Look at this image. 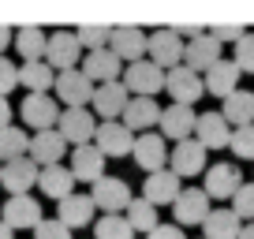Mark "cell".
I'll use <instances>...</instances> for the list:
<instances>
[{
  "label": "cell",
  "mask_w": 254,
  "mask_h": 239,
  "mask_svg": "<svg viewBox=\"0 0 254 239\" xmlns=\"http://www.w3.org/2000/svg\"><path fill=\"white\" fill-rule=\"evenodd\" d=\"M168 172H172L176 179L202 176V172H206V150H202L194 138H183V142H176V150L168 153Z\"/></svg>",
  "instance_id": "9c48e42d"
},
{
  "label": "cell",
  "mask_w": 254,
  "mask_h": 239,
  "mask_svg": "<svg viewBox=\"0 0 254 239\" xmlns=\"http://www.w3.org/2000/svg\"><path fill=\"white\" fill-rule=\"evenodd\" d=\"M97 131V120L90 109H60V120H56V135L71 146H90Z\"/></svg>",
  "instance_id": "7a4b0ae2"
},
{
  "label": "cell",
  "mask_w": 254,
  "mask_h": 239,
  "mask_svg": "<svg viewBox=\"0 0 254 239\" xmlns=\"http://www.w3.org/2000/svg\"><path fill=\"white\" fill-rule=\"evenodd\" d=\"M53 82H56V71L45 60H34V64L19 67V86H26V94H49Z\"/></svg>",
  "instance_id": "1f68e13d"
},
{
  "label": "cell",
  "mask_w": 254,
  "mask_h": 239,
  "mask_svg": "<svg viewBox=\"0 0 254 239\" xmlns=\"http://www.w3.org/2000/svg\"><path fill=\"white\" fill-rule=\"evenodd\" d=\"M94 239H135V232H131L127 217L105 213V217H97V224H94Z\"/></svg>",
  "instance_id": "e575fe53"
},
{
  "label": "cell",
  "mask_w": 254,
  "mask_h": 239,
  "mask_svg": "<svg viewBox=\"0 0 254 239\" xmlns=\"http://www.w3.org/2000/svg\"><path fill=\"white\" fill-rule=\"evenodd\" d=\"M120 82L127 86V94H135V97H157L165 90V71L157 64H150V60H138V64H127Z\"/></svg>",
  "instance_id": "3957f363"
},
{
  "label": "cell",
  "mask_w": 254,
  "mask_h": 239,
  "mask_svg": "<svg viewBox=\"0 0 254 239\" xmlns=\"http://www.w3.org/2000/svg\"><path fill=\"white\" fill-rule=\"evenodd\" d=\"M251 183H254V179H251Z\"/></svg>",
  "instance_id": "681fc988"
},
{
  "label": "cell",
  "mask_w": 254,
  "mask_h": 239,
  "mask_svg": "<svg viewBox=\"0 0 254 239\" xmlns=\"http://www.w3.org/2000/svg\"><path fill=\"white\" fill-rule=\"evenodd\" d=\"M0 239H15V232H11L8 224H4V221H0Z\"/></svg>",
  "instance_id": "c3c4849f"
},
{
  "label": "cell",
  "mask_w": 254,
  "mask_h": 239,
  "mask_svg": "<svg viewBox=\"0 0 254 239\" xmlns=\"http://www.w3.org/2000/svg\"><path fill=\"white\" fill-rule=\"evenodd\" d=\"M124 213H127L131 232H146V236H150V232L157 228V209H153L146 198H131V206H127Z\"/></svg>",
  "instance_id": "836d02e7"
},
{
  "label": "cell",
  "mask_w": 254,
  "mask_h": 239,
  "mask_svg": "<svg viewBox=\"0 0 254 239\" xmlns=\"http://www.w3.org/2000/svg\"><path fill=\"white\" fill-rule=\"evenodd\" d=\"M38 172L41 168L34 165L30 157H15L8 165H0V187L11 194H30V187H38Z\"/></svg>",
  "instance_id": "4fadbf2b"
},
{
  "label": "cell",
  "mask_w": 254,
  "mask_h": 239,
  "mask_svg": "<svg viewBox=\"0 0 254 239\" xmlns=\"http://www.w3.org/2000/svg\"><path fill=\"white\" fill-rule=\"evenodd\" d=\"M45 45H49V34L41 26H19L15 30V49L23 56V64H34V60H45Z\"/></svg>",
  "instance_id": "4dcf8cb0"
},
{
  "label": "cell",
  "mask_w": 254,
  "mask_h": 239,
  "mask_svg": "<svg viewBox=\"0 0 254 239\" xmlns=\"http://www.w3.org/2000/svg\"><path fill=\"white\" fill-rule=\"evenodd\" d=\"M228 150L236 153L239 161H254V123H247V127H232Z\"/></svg>",
  "instance_id": "8d00e7d4"
},
{
  "label": "cell",
  "mask_w": 254,
  "mask_h": 239,
  "mask_svg": "<svg viewBox=\"0 0 254 239\" xmlns=\"http://www.w3.org/2000/svg\"><path fill=\"white\" fill-rule=\"evenodd\" d=\"M243 34H247V26H239V23H217V26H209V38H217L221 45H224V41H232V45H236Z\"/></svg>",
  "instance_id": "b9f144b4"
},
{
  "label": "cell",
  "mask_w": 254,
  "mask_h": 239,
  "mask_svg": "<svg viewBox=\"0 0 254 239\" xmlns=\"http://www.w3.org/2000/svg\"><path fill=\"white\" fill-rule=\"evenodd\" d=\"M221 60V41L209 38V30H202L198 38H190L187 45H183V67H190V71H209V67Z\"/></svg>",
  "instance_id": "e0dca14e"
},
{
  "label": "cell",
  "mask_w": 254,
  "mask_h": 239,
  "mask_svg": "<svg viewBox=\"0 0 254 239\" xmlns=\"http://www.w3.org/2000/svg\"><path fill=\"white\" fill-rule=\"evenodd\" d=\"M194 120H198V112L190 109V105H168V109H161V131H165L168 138H176V142H183V138L194 135Z\"/></svg>",
  "instance_id": "484cf974"
},
{
  "label": "cell",
  "mask_w": 254,
  "mask_h": 239,
  "mask_svg": "<svg viewBox=\"0 0 254 239\" xmlns=\"http://www.w3.org/2000/svg\"><path fill=\"white\" fill-rule=\"evenodd\" d=\"M19 86V67L11 64L8 56H0V97H8Z\"/></svg>",
  "instance_id": "60d3db41"
},
{
  "label": "cell",
  "mask_w": 254,
  "mask_h": 239,
  "mask_svg": "<svg viewBox=\"0 0 254 239\" xmlns=\"http://www.w3.org/2000/svg\"><path fill=\"white\" fill-rule=\"evenodd\" d=\"M30 161L38 168H53V165H64V153H67V142H64L60 135H56V127L53 131H34V138H30Z\"/></svg>",
  "instance_id": "7402d4cb"
},
{
  "label": "cell",
  "mask_w": 254,
  "mask_h": 239,
  "mask_svg": "<svg viewBox=\"0 0 254 239\" xmlns=\"http://www.w3.org/2000/svg\"><path fill=\"white\" fill-rule=\"evenodd\" d=\"M146 60L157 64L161 71H172L183 64V38L172 26H157L153 34H146Z\"/></svg>",
  "instance_id": "6da1fadb"
},
{
  "label": "cell",
  "mask_w": 254,
  "mask_h": 239,
  "mask_svg": "<svg viewBox=\"0 0 254 239\" xmlns=\"http://www.w3.org/2000/svg\"><path fill=\"white\" fill-rule=\"evenodd\" d=\"M0 217H4V224H8L11 232H19V228H38L41 206H38V198H30V194H11V198H4Z\"/></svg>",
  "instance_id": "d6986e66"
},
{
  "label": "cell",
  "mask_w": 254,
  "mask_h": 239,
  "mask_svg": "<svg viewBox=\"0 0 254 239\" xmlns=\"http://www.w3.org/2000/svg\"><path fill=\"white\" fill-rule=\"evenodd\" d=\"M165 90L168 97H172V105H194L202 94H206V86H202V75L190 71V67H172V71H165Z\"/></svg>",
  "instance_id": "30bf717a"
},
{
  "label": "cell",
  "mask_w": 254,
  "mask_h": 239,
  "mask_svg": "<svg viewBox=\"0 0 254 239\" xmlns=\"http://www.w3.org/2000/svg\"><path fill=\"white\" fill-rule=\"evenodd\" d=\"M79 71L86 75L94 86H105V82H120L124 64H120L109 49H97V53H86V56H82V67H79Z\"/></svg>",
  "instance_id": "ffe728a7"
},
{
  "label": "cell",
  "mask_w": 254,
  "mask_h": 239,
  "mask_svg": "<svg viewBox=\"0 0 254 239\" xmlns=\"http://www.w3.org/2000/svg\"><path fill=\"white\" fill-rule=\"evenodd\" d=\"M56 90V101H64V109H86L94 101V82L75 67V71H60L53 82Z\"/></svg>",
  "instance_id": "52a82bcc"
},
{
  "label": "cell",
  "mask_w": 254,
  "mask_h": 239,
  "mask_svg": "<svg viewBox=\"0 0 254 239\" xmlns=\"http://www.w3.org/2000/svg\"><path fill=\"white\" fill-rule=\"evenodd\" d=\"M131 157H135V165L146 168V176H150V172L168 168V146H165V138H161L157 131H146V135H135Z\"/></svg>",
  "instance_id": "5bb4252c"
},
{
  "label": "cell",
  "mask_w": 254,
  "mask_h": 239,
  "mask_svg": "<svg viewBox=\"0 0 254 239\" xmlns=\"http://www.w3.org/2000/svg\"><path fill=\"white\" fill-rule=\"evenodd\" d=\"M239 239H254V224H243V228H239Z\"/></svg>",
  "instance_id": "7dc6e473"
},
{
  "label": "cell",
  "mask_w": 254,
  "mask_h": 239,
  "mask_svg": "<svg viewBox=\"0 0 254 239\" xmlns=\"http://www.w3.org/2000/svg\"><path fill=\"white\" fill-rule=\"evenodd\" d=\"M101 116V123L109 120H120L127 109V86L124 82H105V86H94V101H90Z\"/></svg>",
  "instance_id": "cb8c5ba5"
},
{
  "label": "cell",
  "mask_w": 254,
  "mask_h": 239,
  "mask_svg": "<svg viewBox=\"0 0 254 239\" xmlns=\"http://www.w3.org/2000/svg\"><path fill=\"white\" fill-rule=\"evenodd\" d=\"M82 60V45L75 41V30H56L45 45V64L53 67L56 75L60 71H75Z\"/></svg>",
  "instance_id": "277c9868"
},
{
  "label": "cell",
  "mask_w": 254,
  "mask_h": 239,
  "mask_svg": "<svg viewBox=\"0 0 254 239\" xmlns=\"http://www.w3.org/2000/svg\"><path fill=\"white\" fill-rule=\"evenodd\" d=\"M202 86H206V94H213V97H221V101H224L228 94H236V90H239V67L221 56V60L202 75Z\"/></svg>",
  "instance_id": "4316f807"
},
{
  "label": "cell",
  "mask_w": 254,
  "mask_h": 239,
  "mask_svg": "<svg viewBox=\"0 0 254 239\" xmlns=\"http://www.w3.org/2000/svg\"><path fill=\"white\" fill-rule=\"evenodd\" d=\"M56 221L67 232L86 228V224L94 221V202H90V194H67L64 202H56Z\"/></svg>",
  "instance_id": "d4e9b609"
},
{
  "label": "cell",
  "mask_w": 254,
  "mask_h": 239,
  "mask_svg": "<svg viewBox=\"0 0 254 239\" xmlns=\"http://www.w3.org/2000/svg\"><path fill=\"white\" fill-rule=\"evenodd\" d=\"M26 150H30V135L23 127H0V165L26 157Z\"/></svg>",
  "instance_id": "d6a6232c"
},
{
  "label": "cell",
  "mask_w": 254,
  "mask_h": 239,
  "mask_svg": "<svg viewBox=\"0 0 254 239\" xmlns=\"http://www.w3.org/2000/svg\"><path fill=\"white\" fill-rule=\"evenodd\" d=\"M209 198H206V191L202 187H183L180 191V198L172 202V217H176V224H202L209 217Z\"/></svg>",
  "instance_id": "ac0fdd59"
},
{
  "label": "cell",
  "mask_w": 254,
  "mask_h": 239,
  "mask_svg": "<svg viewBox=\"0 0 254 239\" xmlns=\"http://www.w3.org/2000/svg\"><path fill=\"white\" fill-rule=\"evenodd\" d=\"M176 34H180V38H198L202 34V26H194V23H180V26H172Z\"/></svg>",
  "instance_id": "ee69618b"
},
{
  "label": "cell",
  "mask_w": 254,
  "mask_h": 239,
  "mask_svg": "<svg viewBox=\"0 0 254 239\" xmlns=\"http://www.w3.org/2000/svg\"><path fill=\"white\" fill-rule=\"evenodd\" d=\"M38 187H41V194L64 202L67 194H75V176H71V168H67V165L41 168V172H38Z\"/></svg>",
  "instance_id": "83f0119b"
},
{
  "label": "cell",
  "mask_w": 254,
  "mask_h": 239,
  "mask_svg": "<svg viewBox=\"0 0 254 239\" xmlns=\"http://www.w3.org/2000/svg\"><path fill=\"white\" fill-rule=\"evenodd\" d=\"M239 228H243L239 217L232 213V209L217 206V209H209V217L202 221V232H206L202 239H239Z\"/></svg>",
  "instance_id": "f546056e"
},
{
  "label": "cell",
  "mask_w": 254,
  "mask_h": 239,
  "mask_svg": "<svg viewBox=\"0 0 254 239\" xmlns=\"http://www.w3.org/2000/svg\"><path fill=\"white\" fill-rule=\"evenodd\" d=\"M34 239H71V232L64 228V224L56 221V217H49V221L41 217V221H38V228H34Z\"/></svg>",
  "instance_id": "ab89813d"
},
{
  "label": "cell",
  "mask_w": 254,
  "mask_h": 239,
  "mask_svg": "<svg viewBox=\"0 0 254 239\" xmlns=\"http://www.w3.org/2000/svg\"><path fill=\"white\" fill-rule=\"evenodd\" d=\"M232 213L239 217V224H254V183H239V191L232 194Z\"/></svg>",
  "instance_id": "74e56055"
},
{
  "label": "cell",
  "mask_w": 254,
  "mask_h": 239,
  "mask_svg": "<svg viewBox=\"0 0 254 239\" xmlns=\"http://www.w3.org/2000/svg\"><path fill=\"white\" fill-rule=\"evenodd\" d=\"M206 179H202V191H206L209 202H221V198H232V194L239 191V183H243V176H239V165H232V161H217V165H206Z\"/></svg>",
  "instance_id": "8992f818"
},
{
  "label": "cell",
  "mask_w": 254,
  "mask_h": 239,
  "mask_svg": "<svg viewBox=\"0 0 254 239\" xmlns=\"http://www.w3.org/2000/svg\"><path fill=\"white\" fill-rule=\"evenodd\" d=\"M90 202H94V209H105V213H124L131 206V187L120 176H101L97 183H90Z\"/></svg>",
  "instance_id": "5b68a950"
},
{
  "label": "cell",
  "mask_w": 254,
  "mask_h": 239,
  "mask_svg": "<svg viewBox=\"0 0 254 239\" xmlns=\"http://www.w3.org/2000/svg\"><path fill=\"white\" fill-rule=\"evenodd\" d=\"M221 116L228 120V127H247V123H254V94H251V90H236V94H228V97H224Z\"/></svg>",
  "instance_id": "f1b7e54d"
},
{
  "label": "cell",
  "mask_w": 254,
  "mask_h": 239,
  "mask_svg": "<svg viewBox=\"0 0 254 239\" xmlns=\"http://www.w3.org/2000/svg\"><path fill=\"white\" fill-rule=\"evenodd\" d=\"M180 191H183V179H176L168 168L150 172V176H146V183H142V198L150 202L153 209H157V206H172V202L180 198Z\"/></svg>",
  "instance_id": "44dd1931"
},
{
  "label": "cell",
  "mask_w": 254,
  "mask_h": 239,
  "mask_svg": "<svg viewBox=\"0 0 254 239\" xmlns=\"http://www.w3.org/2000/svg\"><path fill=\"white\" fill-rule=\"evenodd\" d=\"M146 239H187V236H183L180 224H157V228H153Z\"/></svg>",
  "instance_id": "7bdbcfd3"
},
{
  "label": "cell",
  "mask_w": 254,
  "mask_h": 239,
  "mask_svg": "<svg viewBox=\"0 0 254 239\" xmlns=\"http://www.w3.org/2000/svg\"><path fill=\"white\" fill-rule=\"evenodd\" d=\"M94 146L105 153V161H109V157H127V153H131V146H135V135H131L120 120H109V123H97Z\"/></svg>",
  "instance_id": "2e32d148"
},
{
  "label": "cell",
  "mask_w": 254,
  "mask_h": 239,
  "mask_svg": "<svg viewBox=\"0 0 254 239\" xmlns=\"http://www.w3.org/2000/svg\"><path fill=\"white\" fill-rule=\"evenodd\" d=\"M109 38H112V26H94V23H82L75 26V41H79L86 53H97V49H109Z\"/></svg>",
  "instance_id": "d590c367"
},
{
  "label": "cell",
  "mask_w": 254,
  "mask_h": 239,
  "mask_svg": "<svg viewBox=\"0 0 254 239\" xmlns=\"http://www.w3.org/2000/svg\"><path fill=\"white\" fill-rule=\"evenodd\" d=\"M194 142L202 146V150H224L228 146V138H232V127H228V120L221 116V112H198V120H194Z\"/></svg>",
  "instance_id": "8fae6325"
},
{
  "label": "cell",
  "mask_w": 254,
  "mask_h": 239,
  "mask_svg": "<svg viewBox=\"0 0 254 239\" xmlns=\"http://www.w3.org/2000/svg\"><path fill=\"white\" fill-rule=\"evenodd\" d=\"M232 64L239 67V75H254V34H243L236 41V56H232Z\"/></svg>",
  "instance_id": "f35d334b"
},
{
  "label": "cell",
  "mask_w": 254,
  "mask_h": 239,
  "mask_svg": "<svg viewBox=\"0 0 254 239\" xmlns=\"http://www.w3.org/2000/svg\"><path fill=\"white\" fill-rule=\"evenodd\" d=\"M71 176H75V183H97V179L105 176V153L97 150L94 142H90V146H75Z\"/></svg>",
  "instance_id": "603a6c76"
},
{
  "label": "cell",
  "mask_w": 254,
  "mask_h": 239,
  "mask_svg": "<svg viewBox=\"0 0 254 239\" xmlns=\"http://www.w3.org/2000/svg\"><path fill=\"white\" fill-rule=\"evenodd\" d=\"M109 53L116 56L120 64H138V60H146V30L142 26H112Z\"/></svg>",
  "instance_id": "ba28073f"
},
{
  "label": "cell",
  "mask_w": 254,
  "mask_h": 239,
  "mask_svg": "<svg viewBox=\"0 0 254 239\" xmlns=\"http://www.w3.org/2000/svg\"><path fill=\"white\" fill-rule=\"evenodd\" d=\"M157 120H161L157 97H127V109H124V116H120V123H124L131 135H146L150 127H157Z\"/></svg>",
  "instance_id": "9a60e30c"
},
{
  "label": "cell",
  "mask_w": 254,
  "mask_h": 239,
  "mask_svg": "<svg viewBox=\"0 0 254 239\" xmlns=\"http://www.w3.org/2000/svg\"><path fill=\"white\" fill-rule=\"evenodd\" d=\"M19 116H23L26 127L53 131V127H56V120H60V105H56V97H49V94H26V97H23V109H19Z\"/></svg>",
  "instance_id": "7c38bea8"
},
{
  "label": "cell",
  "mask_w": 254,
  "mask_h": 239,
  "mask_svg": "<svg viewBox=\"0 0 254 239\" xmlns=\"http://www.w3.org/2000/svg\"><path fill=\"white\" fill-rule=\"evenodd\" d=\"M11 41H15V30H11V26H0V56H4V49H8Z\"/></svg>",
  "instance_id": "bcb514c9"
},
{
  "label": "cell",
  "mask_w": 254,
  "mask_h": 239,
  "mask_svg": "<svg viewBox=\"0 0 254 239\" xmlns=\"http://www.w3.org/2000/svg\"><path fill=\"white\" fill-rule=\"evenodd\" d=\"M0 127H11V101L0 97Z\"/></svg>",
  "instance_id": "f6af8a7d"
}]
</instances>
